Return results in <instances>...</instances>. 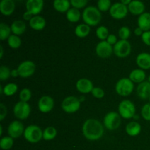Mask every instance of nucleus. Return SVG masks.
I'll return each instance as SVG.
<instances>
[{
  "label": "nucleus",
  "mask_w": 150,
  "mask_h": 150,
  "mask_svg": "<svg viewBox=\"0 0 150 150\" xmlns=\"http://www.w3.org/2000/svg\"><path fill=\"white\" fill-rule=\"evenodd\" d=\"M82 132L86 139L96 141L100 139L104 133V127L102 123L95 119L86 120L82 126Z\"/></svg>",
  "instance_id": "1"
},
{
  "label": "nucleus",
  "mask_w": 150,
  "mask_h": 150,
  "mask_svg": "<svg viewBox=\"0 0 150 150\" xmlns=\"http://www.w3.org/2000/svg\"><path fill=\"white\" fill-rule=\"evenodd\" d=\"M101 13L98 7L88 6L82 13V18L86 24L90 26H97L100 22Z\"/></svg>",
  "instance_id": "2"
},
{
  "label": "nucleus",
  "mask_w": 150,
  "mask_h": 150,
  "mask_svg": "<svg viewBox=\"0 0 150 150\" xmlns=\"http://www.w3.org/2000/svg\"><path fill=\"white\" fill-rule=\"evenodd\" d=\"M23 136L27 142L35 144L43 139V131L39 126L31 125L25 128Z\"/></svg>",
  "instance_id": "3"
},
{
  "label": "nucleus",
  "mask_w": 150,
  "mask_h": 150,
  "mask_svg": "<svg viewBox=\"0 0 150 150\" xmlns=\"http://www.w3.org/2000/svg\"><path fill=\"white\" fill-rule=\"evenodd\" d=\"M133 82L129 78L120 79L116 83L115 90L119 95L122 97L129 96L134 89Z\"/></svg>",
  "instance_id": "4"
},
{
  "label": "nucleus",
  "mask_w": 150,
  "mask_h": 150,
  "mask_svg": "<svg viewBox=\"0 0 150 150\" xmlns=\"http://www.w3.org/2000/svg\"><path fill=\"white\" fill-rule=\"evenodd\" d=\"M119 114L121 116V117L128 120L134 117L135 114H136V107L129 100H124L121 101L118 107Z\"/></svg>",
  "instance_id": "5"
},
{
  "label": "nucleus",
  "mask_w": 150,
  "mask_h": 150,
  "mask_svg": "<svg viewBox=\"0 0 150 150\" xmlns=\"http://www.w3.org/2000/svg\"><path fill=\"white\" fill-rule=\"evenodd\" d=\"M81 101L75 96H68L62 102V108L67 114H73L80 109Z\"/></svg>",
  "instance_id": "6"
},
{
  "label": "nucleus",
  "mask_w": 150,
  "mask_h": 150,
  "mask_svg": "<svg viewBox=\"0 0 150 150\" xmlns=\"http://www.w3.org/2000/svg\"><path fill=\"white\" fill-rule=\"evenodd\" d=\"M104 126L109 130H115L121 125V116L115 111H111L103 119Z\"/></svg>",
  "instance_id": "7"
},
{
  "label": "nucleus",
  "mask_w": 150,
  "mask_h": 150,
  "mask_svg": "<svg viewBox=\"0 0 150 150\" xmlns=\"http://www.w3.org/2000/svg\"><path fill=\"white\" fill-rule=\"evenodd\" d=\"M31 112L30 105L28 103L18 101L16 103L13 108V113L16 118L18 120H26L29 117Z\"/></svg>",
  "instance_id": "8"
},
{
  "label": "nucleus",
  "mask_w": 150,
  "mask_h": 150,
  "mask_svg": "<svg viewBox=\"0 0 150 150\" xmlns=\"http://www.w3.org/2000/svg\"><path fill=\"white\" fill-rule=\"evenodd\" d=\"M114 53L117 57L124 58L130 55L131 52V45L129 41L120 40L114 45Z\"/></svg>",
  "instance_id": "9"
},
{
  "label": "nucleus",
  "mask_w": 150,
  "mask_h": 150,
  "mask_svg": "<svg viewBox=\"0 0 150 150\" xmlns=\"http://www.w3.org/2000/svg\"><path fill=\"white\" fill-rule=\"evenodd\" d=\"M128 11L127 6L124 5L121 2H116L111 5L109 13L113 18L120 20L127 16Z\"/></svg>",
  "instance_id": "10"
},
{
  "label": "nucleus",
  "mask_w": 150,
  "mask_h": 150,
  "mask_svg": "<svg viewBox=\"0 0 150 150\" xmlns=\"http://www.w3.org/2000/svg\"><path fill=\"white\" fill-rule=\"evenodd\" d=\"M19 76L23 79L29 78L35 73L36 70V65L32 61L26 60L23 62L18 65L17 68Z\"/></svg>",
  "instance_id": "11"
},
{
  "label": "nucleus",
  "mask_w": 150,
  "mask_h": 150,
  "mask_svg": "<svg viewBox=\"0 0 150 150\" xmlns=\"http://www.w3.org/2000/svg\"><path fill=\"white\" fill-rule=\"evenodd\" d=\"M95 51L98 57L102 59H105L109 57L114 52V48L106 40H103L98 42L95 48Z\"/></svg>",
  "instance_id": "12"
},
{
  "label": "nucleus",
  "mask_w": 150,
  "mask_h": 150,
  "mask_svg": "<svg viewBox=\"0 0 150 150\" xmlns=\"http://www.w3.org/2000/svg\"><path fill=\"white\" fill-rule=\"evenodd\" d=\"M24 130L25 128L23 123L18 120H15V121L10 122L8 126V128H7L9 136L13 139H17V138L21 137L24 133Z\"/></svg>",
  "instance_id": "13"
},
{
  "label": "nucleus",
  "mask_w": 150,
  "mask_h": 150,
  "mask_svg": "<svg viewBox=\"0 0 150 150\" xmlns=\"http://www.w3.org/2000/svg\"><path fill=\"white\" fill-rule=\"evenodd\" d=\"M38 109L42 113H48L54 108V100L51 97L45 95L40 98L38 101Z\"/></svg>",
  "instance_id": "14"
},
{
  "label": "nucleus",
  "mask_w": 150,
  "mask_h": 150,
  "mask_svg": "<svg viewBox=\"0 0 150 150\" xmlns=\"http://www.w3.org/2000/svg\"><path fill=\"white\" fill-rule=\"evenodd\" d=\"M44 1L42 0H28L26 3V11L32 13L34 16L42 11Z\"/></svg>",
  "instance_id": "15"
},
{
  "label": "nucleus",
  "mask_w": 150,
  "mask_h": 150,
  "mask_svg": "<svg viewBox=\"0 0 150 150\" xmlns=\"http://www.w3.org/2000/svg\"><path fill=\"white\" fill-rule=\"evenodd\" d=\"M76 89L79 92L83 94H87L92 92L93 89V83L87 79H81L76 82Z\"/></svg>",
  "instance_id": "16"
},
{
  "label": "nucleus",
  "mask_w": 150,
  "mask_h": 150,
  "mask_svg": "<svg viewBox=\"0 0 150 150\" xmlns=\"http://www.w3.org/2000/svg\"><path fill=\"white\" fill-rule=\"evenodd\" d=\"M16 8V4L13 0H1L0 1V12L4 16L13 14Z\"/></svg>",
  "instance_id": "17"
},
{
  "label": "nucleus",
  "mask_w": 150,
  "mask_h": 150,
  "mask_svg": "<svg viewBox=\"0 0 150 150\" xmlns=\"http://www.w3.org/2000/svg\"><path fill=\"white\" fill-rule=\"evenodd\" d=\"M136 64L142 70L150 69V54L143 52L139 54L136 57Z\"/></svg>",
  "instance_id": "18"
},
{
  "label": "nucleus",
  "mask_w": 150,
  "mask_h": 150,
  "mask_svg": "<svg viewBox=\"0 0 150 150\" xmlns=\"http://www.w3.org/2000/svg\"><path fill=\"white\" fill-rule=\"evenodd\" d=\"M137 95L141 99H149L150 97V82L144 81L139 83L137 86Z\"/></svg>",
  "instance_id": "19"
},
{
  "label": "nucleus",
  "mask_w": 150,
  "mask_h": 150,
  "mask_svg": "<svg viewBox=\"0 0 150 150\" xmlns=\"http://www.w3.org/2000/svg\"><path fill=\"white\" fill-rule=\"evenodd\" d=\"M128 10L130 13L136 16H141L144 13L145 10V5L142 1H131L130 4L127 6Z\"/></svg>",
  "instance_id": "20"
},
{
  "label": "nucleus",
  "mask_w": 150,
  "mask_h": 150,
  "mask_svg": "<svg viewBox=\"0 0 150 150\" xmlns=\"http://www.w3.org/2000/svg\"><path fill=\"white\" fill-rule=\"evenodd\" d=\"M45 25H46L45 19L42 16H35L29 21V26L34 30H42L45 27Z\"/></svg>",
  "instance_id": "21"
},
{
  "label": "nucleus",
  "mask_w": 150,
  "mask_h": 150,
  "mask_svg": "<svg viewBox=\"0 0 150 150\" xmlns=\"http://www.w3.org/2000/svg\"><path fill=\"white\" fill-rule=\"evenodd\" d=\"M138 26L144 32L150 31V13H144L138 18Z\"/></svg>",
  "instance_id": "22"
},
{
  "label": "nucleus",
  "mask_w": 150,
  "mask_h": 150,
  "mask_svg": "<svg viewBox=\"0 0 150 150\" xmlns=\"http://www.w3.org/2000/svg\"><path fill=\"white\" fill-rule=\"evenodd\" d=\"M129 79L133 83H137L139 84L144 81L145 79H146V73L142 69H135L130 72Z\"/></svg>",
  "instance_id": "23"
},
{
  "label": "nucleus",
  "mask_w": 150,
  "mask_h": 150,
  "mask_svg": "<svg viewBox=\"0 0 150 150\" xmlns=\"http://www.w3.org/2000/svg\"><path fill=\"white\" fill-rule=\"evenodd\" d=\"M10 28L13 35L18 36L24 33L26 29V25L23 21L16 20L12 23Z\"/></svg>",
  "instance_id": "24"
},
{
  "label": "nucleus",
  "mask_w": 150,
  "mask_h": 150,
  "mask_svg": "<svg viewBox=\"0 0 150 150\" xmlns=\"http://www.w3.org/2000/svg\"><path fill=\"white\" fill-rule=\"evenodd\" d=\"M125 130L130 136H136L141 133L142 126L137 122H130L126 125Z\"/></svg>",
  "instance_id": "25"
},
{
  "label": "nucleus",
  "mask_w": 150,
  "mask_h": 150,
  "mask_svg": "<svg viewBox=\"0 0 150 150\" xmlns=\"http://www.w3.org/2000/svg\"><path fill=\"white\" fill-rule=\"evenodd\" d=\"M70 4L68 0H55L53 3L54 9L59 13H67L70 9Z\"/></svg>",
  "instance_id": "26"
},
{
  "label": "nucleus",
  "mask_w": 150,
  "mask_h": 150,
  "mask_svg": "<svg viewBox=\"0 0 150 150\" xmlns=\"http://www.w3.org/2000/svg\"><path fill=\"white\" fill-rule=\"evenodd\" d=\"M90 32V26L86 23L79 24L75 29V34L77 37L80 38H86L89 35Z\"/></svg>",
  "instance_id": "27"
},
{
  "label": "nucleus",
  "mask_w": 150,
  "mask_h": 150,
  "mask_svg": "<svg viewBox=\"0 0 150 150\" xmlns=\"http://www.w3.org/2000/svg\"><path fill=\"white\" fill-rule=\"evenodd\" d=\"M81 12L79 11V10L74 8V7L70 8L66 13L67 19L72 23H76V22L79 21L81 18Z\"/></svg>",
  "instance_id": "28"
},
{
  "label": "nucleus",
  "mask_w": 150,
  "mask_h": 150,
  "mask_svg": "<svg viewBox=\"0 0 150 150\" xmlns=\"http://www.w3.org/2000/svg\"><path fill=\"white\" fill-rule=\"evenodd\" d=\"M11 28L5 23H0V40H4L8 39L11 35Z\"/></svg>",
  "instance_id": "29"
},
{
  "label": "nucleus",
  "mask_w": 150,
  "mask_h": 150,
  "mask_svg": "<svg viewBox=\"0 0 150 150\" xmlns=\"http://www.w3.org/2000/svg\"><path fill=\"white\" fill-rule=\"evenodd\" d=\"M57 135V130L54 127H48L43 130V139L45 141L53 140Z\"/></svg>",
  "instance_id": "30"
},
{
  "label": "nucleus",
  "mask_w": 150,
  "mask_h": 150,
  "mask_svg": "<svg viewBox=\"0 0 150 150\" xmlns=\"http://www.w3.org/2000/svg\"><path fill=\"white\" fill-rule=\"evenodd\" d=\"M18 91V85L16 83H10L3 87V94L6 96H13Z\"/></svg>",
  "instance_id": "31"
},
{
  "label": "nucleus",
  "mask_w": 150,
  "mask_h": 150,
  "mask_svg": "<svg viewBox=\"0 0 150 150\" xmlns=\"http://www.w3.org/2000/svg\"><path fill=\"white\" fill-rule=\"evenodd\" d=\"M7 42H8L9 46L13 49H17L21 45V38L18 35H13V34L10 35V38L7 39Z\"/></svg>",
  "instance_id": "32"
},
{
  "label": "nucleus",
  "mask_w": 150,
  "mask_h": 150,
  "mask_svg": "<svg viewBox=\"0 0 150 150\" xmlns=\"http://www.w3.org/2000/svg\"><path fill=\"white\" fill-rule=\"evenodd\" d=\"M13 146V139L10 136H5L0 140V147L4 150L11 149Z\"/></svg>",
  "instance_id": "33"
},
{
  "label": "nucleus",
  "mask_w": 150,
  "mask_h": 150,
  "mask_svg": "<svg viewBox=\"0 0 150 150\" xmlns=\"http://www.w3.org/2000/svg\"><path fill=\"white\" fill-rule=\"evenodd\" d=\"M96 35L97 37L102 41L106 40L107 38H108V35H109L107 27H105V26H99L96 30Z\"/></svg>",
  "instance_id": "34"
},
{
  "label": "nucleus",
  "mask_w": 150,
  "mask_h": 150,
  "mask_svg": "<svg viewBox=\"0 0 150 150\" xmlns=\"http://www.w3.org/2000/svg\"><path fill=\"white\" fill-rule=\"evenodd\" d=\"M111 5L112 4L110 0H99L98 1V8L100 11L105 12L110 10Z\"/></svg>",
  "instance_id": "35"
},
{
  "label": "nucleus",
  "mask_w": 150,
  "mask_h": 150,
  "mask_svg": "<svg viewBox=\"0 0 150 150\" xmlns=\"http://www.w3.org/2000/svg\"><path fill=\"white\" fill-rule=\"evenodd\" d=\"M31 98H32V92L28 88H23L19 93V98L22 102L28 103Z\"/></svg>",
  "instance_id": "36"
},
{
  "label": "nucleus",
  "mask_w": 150,
  "mask_h": 150,
  "mask_svg": "<svg viewBox=\"0 0 150 150\" xmlns=\"http://www.w3.org/2000/svg\"><path fill=\"white\" fill-rule=\"evenodd\" d=\"M11 76V70L8 67L1 65L0 67V80L5 81Z\"/></svg>",
  "instance_id": "37"
},
{
  "label": "nucleus",
  "mask_w": 150,
  "mask_h": 150,
  "mask_svg": "<svg viewBox=\"0 0 150 150\" xmlns=\"http://www.w3.org/2000/svg\"><path fill=\"white\" fill-rule=\"evenodd\" d=\"M119 36L121 40H127L130 36V29L127 26H122L119 30Z\"/></svg>",
  "instance_id": "38"
},
{
  "label": "nucleus",
  "mask_w": 150,
  "mask_h": 150,
  "mask_svg": "<svg viewBox=\"0 0 150 150\" xmlns=\"http://www.w3.org/2000/svg\"><path fill=\"white\" fill-rule=\"evenodd\" d=\"M142 117L144 120L150 121V103H146L142 108Z\"/></svg>",
  "instance_id": "39"
},
{
  "label": "nucleus",
  "mask_w": 150,
  "mask_h": 150,
  "mask_svg": "<svg viewBox=\"0 0 150 150\" xmlns=\"http://www.w3.org/2000/svg\"><path fill=\"white\" fill-rule=\"evenodd\" d=\"M70 4L73 6V7L79 10V9L86 7V4H88V1L87 0H71Z\"/></svg>",
  "instance_id": "40"
},
{
  "label": "nucleus",
  "mask_w": 150,
  "mask_h": 150,
  "mask_svg": "<svg viewBox=\"0 0 150 150\" xmlns=\"http://www.w3.org/2000/svg\"><path fill=\"white\" fill-rule=\"evenodd\" d=\"M91 93H92V96H94L96 98H98V99L103 98L105 96V92H104V90L102 88L100 87H94Z\"/></svg>",
  "instance_id": "41"
},
{
  "label": "nucleus",
  "mask_w": 150,
  "mask_h": 150,
  "mask_svg": "<svg viewBox=\"0 0 150 150\" xmlns=\"http://www.w3.org/2000/svg\"><path fill=\"white\" fill-rule=\"evenodd\" d=\"M142 39L144 43L146 44V45L150 46V31L144 32L143 35L142 36Z\"/></svg>",
  "instance_id": "42"
},
{
  "label": "nucleus",
  "mask_w": 150,
  "mask_h": 150,
  "mask_svg": "<svg viewBox=\"0 0 150 150\" xmlns=\"http://www.w3.org/2000/svg\"><path fill=\"white\" fill-rule=\"evenodd\" d=\"M7 114V107L3 103H0V120L2 121L6 117Z\"/></svg>",
  "instance_id": "43"
},
{
  "label": "nucleus",
  "mask_w": 150,
  "mask_h": 150,
  "mask_svg": "<svg viewBox=\"0 0 150 150\" xmlns=\"http://www.w3.org/2000/svg\"><path fill=\"white\" fill-rule=\"evenodd\" d=\"M106 41L111 45H115V44L118 42L117 36H116L115 35H114V34H109L108 37L107 38Z\"/></svg>",
  "instance_id": "44"
},
{
  "label": "nucleus",
  "mask_w": 150,
  "mask_h": 150,
  "mask_svg": "<svg viewBox=\"0 0 150 150\" xmlns=\"http://www.w3.org/2000/svg\"><path fill=\"white\" fill-rule=\"evenodd\" d=\"M33 16H34L32 14V13H30L29 12H28V11H26L23 14V19H24V20H26V21H30L31 19L33 18Z\"/></svg>",
  "instance_id": "45"
},
{
  "label": "nucleus",
  "mask_w": 150,
  "mask_h": 150,
  "mask_svg": "<svg viewBox=\"0 0 150 150\" xmlns=\"http://www.w3.org/2000/svg\"><path fill=\"white\" fill-rule=\"evenodd\" d=\"M134 33L136 36H142V35H143V33H144V31L142 30L141 28H139V26H138L137 28H136V29H135Z\"/></svg>",
  "instance_id": "46"
},
{
  "label": "nucleus",
  "mask_w": 150,
  "mask_h": 150,
  "mask_svg": "<svg viewBox=\"0 0 150 150\" xmlns=\"http://www.w3.org/2000/svg\"><path fill=\"white\" fill-rule=\"evenodd\" d=\"M11 76L13 78H16L19 76V73L17 69H13V70H11Z\"/></svg>",
  "instance_id": "47"
},
{
  "label": "nucleus",
  "mask_w": 150,
  "mask_h": 150,
  "mask_svg": "<svg viewBox=\"0 0 150 150\" xmlns=\"http://www.w3.org/2000/svg\"><path fill=\"white\" fill-rule=\"evenodd\" d=\"M121 3H122L124 5H126V6H128L129 4H130V2H131V0H122L121 1H120Z\"/></svg>",
  "instance_id": "48"
},
{
  "label": "nucleus",
  "mask_w": 150,
  "mask_h": 150,
  "mask_svg": "<svg viewBox=\"0 0 150 150\" xmlns=\"http://www.w3.org/2000/svg\"><path fill=\"white\" fill-rule=\"evenodd\" d=\"M3 54H4V50H3V47L0 46V58L2 59L3 57Z\"/></svg>",
  "instance_id": "49"
},
{
  "label": "nucleus",
  "mask_w": 150,
  "mask_h": 150,
  "mask_svg": "<svg viewBox=\"0 0 150 150\" xmlns=\"http://www.w3.org/2000/svg\"><path fill=\"white\" fill-rule=\"evenodd\" d=\"M0 136H1L2 135V131H3V127H2V125H0Z\"/></svg>",
  "instance_id": "50"
},
{
  "label": "nucleus",
  "mask_w": 150,
  "mask_h": 150,
  "mask_svg": "<svg viewBox=\"0 0 150 150\" xmlns=\"http://www.w3.org/2000/svg\"><path fill=\"white\" fill-rule=\"evenodd\" d=\"M148 81H149V82H150V75H149V78H148Z\"/></svg>",
  "instance_id": "51"
},
{
  "label": "nucleus",
  "mask_w": 150,
  "mask_h": 150,
  "mask_svg": "<svg viewBox=\"0 0 150 150\" xmlns=\"http://www.w3.org/2000/svg\"><path fill=\"white\" fill-rule=\"evenodd\" d=\"M149 103H150V97H149Z\"/></svg>",
  "instance_id": "52"
}]
</instances>
